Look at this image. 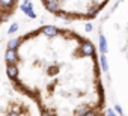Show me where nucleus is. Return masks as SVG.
I'll list each match as a JSON object with an SVG mask.
<instances>
[{
	"mask_svg": "<svg viewBox=\"0 0 128 116\" xmlns=\"http://www.w3.org/2000/svg\"><path fill=\"white\" fill-rule=\"evenodd\" d=\"M6 72L41 116H104L106 90L95 44L74 32L41 26L6 48Z\"/></svg>",
	"mask_w": 128,
	"mask_h": 116,
	"instance_id": "1",
	"label": "nucleus"
},
{
	"mask_svg": "<svg viewBox=\"0 0 128 116\" xmlns=\"http://www.w3.org/2000/svg\"><path fill=\"white\" fill-rule=\"evenodd\" d=\"M42 6L54 17L70 21L94 20L112 0H41Z\"/></svg>",
	"mask_w": 128,
	"mask_h": 116,
	"instance_id": "2",
	"label": "nucleus"
},
{
	"mask_svg": "<svg viewBox=\"0 0 128 116\" xmlns=\"http://www.w3.org/2000/svg\"><path fill=\"white\" fill-rule=\"evenodd\" d=\"M20 0H0V26L6 23L17 11Z\"/></svg>",
	"mask_w": 128,
	"mask_h": 116,
	"instance_id": "3",
	"label": "nucleus"
}]
</instances>
